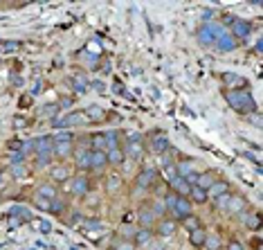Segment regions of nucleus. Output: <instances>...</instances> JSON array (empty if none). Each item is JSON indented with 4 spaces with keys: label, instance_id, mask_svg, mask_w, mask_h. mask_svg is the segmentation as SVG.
I'll use <instances>...</instances> for the list:
<instances>
[{
    "label": "nucleus",
    "instance_id": "nucleus-1",
    "mask_svg": "<svg viewBox=\"0 0 263 250\" xmlns=\"http://www.w3.org/2000/svg\"><path fill=\"white\" fill-rule=\"evenodd\" d=\"M160 181H162V174H160L158 167L142 163V165L135 169L133 178H130V183H128V192L148 194V192H153V187L158 185Z\"/></svg>",
    "mask_w": 263,
    "mask_h": 250
},
{
    "label": "nucleus",
    "instance_id": "nucleus-2",
    "mask_svg": "<svg viewBox=\"0 0 263 250\" xmlns=\"http://www.w3.org/2000/svg\"><path fill=\"white\" fill-rule=\"evenodd\" d=\"M220 95H223L225 104L230 106L234 113H238L241 117L250 115V113H254V111H259L256 99H254V95H252L250 88L248 91H223V88H220Z\"/></svg>",
    "mask_w": 263,
    "mask_h": 250
},
{
    "label": "nucleus",
    "instance_id": "nucleus-3",
    "mask_svg": "<svg viewBox=\"0 0 263 250\" xmlns=\"http://www.w3.org/2000/svg\"><path fill=\"white\" fill-rule=\"evenodd\" d=\"M122 149H124V153H126V160H128V163L142 165V160H144V156H146L144 133H140V131H124Z\"/></svg>",
    "mask_w": 263,
    "mask_h": 250
},
{
    "label": "nucleus",
    "instance_id": "nucleus-4",
    "mask_svg": "<svg viewBox=\"0 0 263 250\" xmlns=\"http://www.w3.org/2000/svg\"><path fill=\"white\" fill-rule=\"evenodd\" d=\"M88 117L83 109H74V111H68L63 113V115L54 117V120H50V127L57 129V131H74V129H86L88 127Z\"/></svg>",
    "mask_w": 263,
    "mask_h": 250
},
{
    "label": "nucleus",
    "instance_id": "nucleus-5",
    "mask_svg": "<svg viewBox=\"0 0 263 250\" xmlns=\"http://www.w3.org/2000/svg\"><path fill=\"white\" fill-rule=\"evenodd\" d=\"M144 149L146 153H151V156H164L166 151L171 149V140L169 135H166V131L162 129H151L148 133H144Z\"/></svg>",
    "mask_w": 263,
    "mask_h": 250
},
{
    "label": "nucleus",
    "instance_id": "nucleus-6",
    "mask_svg": "<svg viewBox=\"0 0 263 250\" xmlns=\"http://www.w3.org/2000/svg\"><path fill=\"white\" fill-rule=\"evenodd\" d=\"M68 199L70 201H81L83 196L95 192V178L90 174H72L68 185Z\"/></svg>",
    "mask_w": 263,
    "mask_h": 250
},
{
    "label": "nucleus",
    "instance_id": "nucleus-7",
    "mask_svg": "<svg viewBox=\"0 0 263 250\" xmlns=\"http://www.w3.org/2000/svg\"><path fill=\"white\" fill-rule=\"evenodd\" d=\"M227 29L220 25L218 21H212V23H200L198 29H196V41L202 45V47H214V43L218 41V37Z\"/></svg>",
    "mask_w": 263,
    "mask_h": 250
},
{
    "label": "nucleus",
    "instance_id": "nucleus-8",
    "mask_svg": "<svg viewBox=\"0 0 263 250\" xmlns=\"http://www.w3.org/2000/svg\"><path fill=\"white\" fill-rule=\"evenodd\" d=\"M72 165L70 163H52L45 171V181H50L52 185H57L59 189H63L72 178Z\"/></svg>",
    "mask_w": 263,
    "mask_h": 250
},
{
    "label": "nucleus",
    "instance_id": "nucleus-9",
    "mask_svg": "<svg viewBox=\"0 0 263 250\" xmlns=\"http://www.w3.org/2000/svg\"><path fill=\"white\" fill-rule=\"evenodd\" d=\"M101 181H104V194L110 196V199L122 196V194H128V181L122 176V171L110 169L108 174L101 178Z\"/></svg>",
    "mask_w": 263,
    "mask_h": 250
},
{
    "label": "nucleus",
    "instance_id": "nucleus-10",
    "mask_svg": "<svg viewBox=\"0 0 263 250\" xmlns=\"http://www.w3.org/2000/svg\"><path fill=\"white\" fill-rule=\"evenodd\" d=\"M90 160H92L90 149L74 145V153H72V160H70L74 174H90Z\"/></svg>",
    "mask_w": 263,
    "mask_h": 250
},
{
    "label": "nucleus",
    "instance_id": "nucleus-11",
    "mask_svg": "<svg viewBox=\"0 0 263 250\" xmlns=\"http://www.w3.org/2000/svg\"><path fill=\"white\" fill-rule=\"evenodd\" d=\"M227 32L232 34V39H234L238 45H248L254 34V25H252V21H248V19H236L234 25L227 29Z\"/></svg>",
    "mask_w": 263,
    "mask_h": 250
},
{
    "label": "nucleus",
    "instance_id": "nucleus-12",
    "mask_svg": "<svg viewBox=\"0 0 263 250\" xmlns=\"http://www.w3.org/2000/svg\"><path fill=\"white\" fill-rule=\"evenodd\" d=\"M151 230H153V235L158 237V239L164 241V239H171V237L178 235V230H180V223H178L176 219H171V217H166V214H164V217H160L158 221L153 223Z\"/></svg>",
    "mask_w": 263,
    "mask_h": 250
},
{
    "label": "nucleus",
    "instance_id": "nucleus-13",
    "mask_svg": "<svg viewBox=\"0 0 263 250\" xmlns=\"http://www.w3.org/2000/svg\"><path fill=\"white\" fill-rule=\"evenodd\" d=\"M250 207V201H248V196H243V194H238L236 189L230 194V199H227V203L223 207V212L227 214V217H238V214H243L245 210Z\"/></svg>",
    "mask_w": 263,
    "mask_h": 250
},
{
    "label": "nucleus",
    "instance_id": "nucleus-14",
    "mask_svg": "<svg viewBox=\"0 0 263 250\" xmlns=\"http://www.w3.org/2000/svg\"><path fill=\"white\" fill-rule=\"evenodd\" d=\"M218 79H220L223 91H248L250 88V81L238 73H220Z\"/></svg>",
    "mask_w": 263,
    "mask_h": 250
},
{
    "label": "nucleus",
    "instance_id": "nucleus-15",
    "mask_svg": "<svg viewBox=\"0 0 263 250\" xmlns=\"http://www.w3.org/2000/svg\"><path fill=\"white\" fill-rule=\"evenodd\" d=\"M72 153H74V140H54V149H52L54 163H70Z\"/></svg>",
    "mask_w": 263,
    "mask_h": 250
},
{
    "label": "nucleus",
    "instance_id": "nucleus-16",
    "mask_svg": "<svg viewBox=\"0 0 263 250\" xmlns=\"http://www.w3.org/2000/svg\"><path fill=\"white\" fill-rule=\"evenodd\" d=\"M137 228H153V223L158 221L155 219V214L151 210V199H146V201H142L140 205H137Z\"/></svg>",
    "mask_w": 263,
    "mask_h": 250
},
{
    "label": "nucleus",
    "instance_id": "nucleus-17",
    "mask_svg": "<svg viewBox=\"0 0 263 250\" xmlns=\"http://www.w3.org/2000/svg\"><path fill=\"white\" fill-rule=\"evenodd\" d=\"M236 221L250 232H259L261 230V214H259V210H252V207H248L243 214H238Z\"/></svg>",
    "mask_w": 263,
    "mask_h": 250
},
{
    "label": "nucleus",
    "instance_id": "nucleus-18",
    "mask_svg": "<svg viewBox=\"0 0 263 250\" xmlns=\"http://www.w3.org/2000/svg\"><path fill=\"white\" fill-rule=\"evenodd\" d=\"M52 149H54V138H52V133H43V135H36V138H34V156H52Z\"/></svg>",
    "mask_w": 263,
    "mask_h": 250
},
{
    "label": "nucleus",
    "instance_id": "nucleus-19",
    "mask_svg": "<svg viewBox=\"0 0 263 250\" xmlns=\"http://www.w3.org/2000/svg\"><path fill=\"white\" fill-rule=\"evenodd\" d=\"M68 83H70V88L79 95H86L90 91V77L86 75V70H77V73L68 79Z\"/></svg>",
    "mask_w": 263,
    "mask_h": 250
},
{
    "label": "nucleus",
    "instance_id": "nucleus-20",
    "mask_svg": "<svg viewBox=\"0 0 263 250\" xmlns=\"http://www.w3.org/2000/svg\"><path fill=\"white\" fill-rule=\"evenodd\" d=\"M189 214H194V203H191L187 196H178V203H176V207H173V212L169 214V217L180 223L182 219L189 217Z\"/></svg>",
    "mask_w": 263,
    "mask_h": 250
},
{
    "label": "nucleus",
    "instance_id": "nucleus-21",
    "mask_svg": "<svg viewBox=\"0 0 263 250\" xmlns=\"http://www.w3.org/2000/svg\"><path fill=\"white\" fill-rule=\"evenodd\" d=\"M230 192H234V185H232L230 181H225V178L220 176L218 181L207 189V199H209V201H216V199H220V196H225V194H230Z\"/></svg>",
    "mask_w": 263,
    "mask_h": 250
},
{
    "label": "nucleus",
    "instance_id": "nucleus-22",
    "mask_svg": "<svg viewBox=\"0 0 263 250\" xmlns=\"http://www.w3.org/2000/svg\"><path fill=\"white\" fill-rule=\"evenodd\" d=\"M32 192H34V194H39V196H45L47 201H54L57 196H61V194H63L57 185H52V183H50V181H45V178H41V181L36 183V187H34Z\"/></svg>",
    "mask_w": 263,
    "mask_h": 250
},
{
    "label": "nucleus",
    "instance_id": "nucleus-23",
    "mask_svg": "<svg viewBox=\"0 0 263 250\" xmlns=\"http://www.w3.org/2000/svg\"><path fill=\"white\" fill-rule=\"evenodd\" d=\"M106 158H108V167L110 169H115V171H122L124 167H126V153H124V149L122 147H117V149H108L106 151Z\"/></svg>",
    "mask_w": 263,
    "mask_h": 250
},
{
    "label": "nucleus",
    "instance_id": "nucleus-24",
    "mask_svg": "<svg viewBox=\"0 0 263 250\" xmlns=\"http://www.w3.org/2000/svg\"><path fill=\"white\" fill-rule=\"evenodd\" d=\"M238 47H241V45H238L236 41L232 39V34H230V32H223V34L218 37L216 43H214L212 50L220 52V55H227V52H234V50H238Z\"/></svg>",
    "mask_w": 263,
    "mask_h": 250
},
{
    "label": "nucleus",
    "instance_id": "nucleus-25",
    "mask_svg": "<svg viewBox=\"0 0 263 250\" xmlns=\"http://www.w3.org/2000/svg\"><path fill=\"white\" fill-rule=\"evenodd\" d=\"M5 169H7V178H11L14 183H21V181H25L27 176L34 174L32 167H29V163H25V165H11V167H5Z\"/></svg>",
    "mask_w": 263,
    "mask_h": 250
},
{
    "label": "nucleus",
    "instance_id": "nucleus-26",
    "mask_svg": "<svg viewBox=\"0 0 263 250\" xmlns=\"http://www.w3.org/2000/svg\"><path fill=\"white\" fill-rule=\"evenodd\" d=\"M83 113H86V117H88V122L90 124H101L108 117V111L104 109V106H99V104H88L86 109H83Z\"/></svg>",
    "mask_w": 263,
    "mask_h": 250
},
{
    "label": "nucleus",
    "instance_id": "nucleus-27",
    "mask_svg": "<svg viewBox=\"0 0 263 250\" xmlns=\"http://www.w3.org/2000/svg\"><path fill=\"white\" fill-rule=\"evenodd\" d=\"M220 178V171L218 169H205V171H198V178H196V185H198L200 189H207L214 185V183H216Z\"/></svg>",
    "mask_w": 263,
    "mask_h": 250
},
{
    "label": "nucleus",
    "instance_id": "nucleus-28",
    "mask_svg": "<svg viewBox=\"0 0 263 250\" xmlns=\"http://www.w3.org/2000/svg\"><path fill=\"white\" fill-rule=\"evenodd\" d=\"M153 239H155V235H153V230H151V228H135V232H133V239H130V241H133L137 248L144 250V248H146Z\"/></svg>",
    "mask_w": 263,
    "mask_h": 250
},
{
    "label": "nucleus",
    "instance_id": "nucleus-29",
    "mask_svg": "<svg viewBox=\"0 0 263 250\" xmlns=\"http://www.w3.org/2000/svg\"><path fill=\"white\" fill-rule=\"evenodd\" d=\"M68 210H70V199L61 194V196H57L54 201H50V210H47V212H50L52 217H59V219H61Z\"/></svg>",
    "mask_w": 263,
    "mask_h": 250
},
{
    "label": "nucleus",
    "instance_id": "nucleus-30",
    "mask_svg": "<svg viewBox=\"0 0 263 250\" xmlns=\"http://www.w3.org/2000/svg\"><path fill=\"white\" fill-rule=\"evenodd\" d=\"M104 138H106V151H108V149H117V147H122V142H124V131L122 129H106Z\"/></svg>",
    "mask_w": 263,
    "mask_h": 250
},
{
    "label": "nucleus",
    "instance_id": "nucleus-31",
    "mask_svg": "<svg viewBox=\"0 0 263 250\" xmlns=\"http://www.w3.org/2000/svg\"><path fill=\"white\" fill-rule=\"evenodd\" d=\"M166 187H169L173 194H178V196H189V189H191L189 183L184 181V178H180V176L169 178V181H166Z\"/></svg>",
    "mask_w": 263,
    "mask_h": 250
},
{
    "label": "nucleus",
    "instance_id": "nucleus-32",
    "mask_svg": "<svg viewBox=\"0 0 263 250\" xmlns=\"http://www.w3.org/2000/svg\"><path fill=\"white\" fill-rule=\"evenodd\" d=\"M88 149H90V151H106L104 131H92V133H88Z\"/></svg>",
    "mask_w": 263,
    "mask_h": 250
},
{
    "label": "nucleus",
    "instance_id": "nucleus-33",
    "mask_svg": "<svg viewBox=\"0 0 263 250\" xmlns=\"http://www.w3.org/2000/svg\"><path fill=\"white\" fill-rule=\"evenodd\" d=\"M205 239H207V230H205V225L198 230H191L189 232V246L194 248V250H202L205 248Z\"/></svg>",
    "mask_w": 263,
    "mask_h": 250
},
{
    "label": "nucleus",
    "instance_id": "nucleus-34",
    "mask_svg": "<svg viewBox=\"0 0 263 250\" xmlns=\"http://www.w3.org/2000/svg\"><path fill=\"white\" fill-rule=\"evenodd\" d=\"M81 228H83V232H104L106 223L101 221V219H95V217H83Z\"/></svg>",
    "mask_w": 263,
    "mask_h": 250
},
{
    "label": "nucleus",
    "instance_id": "nucleus-35",
    "mask_svg": "<svg viewBox=\"0 0 263 250\" xmlns=\"http://www.w3.org/2000/svg\"><path fill=\"white\" fill-rule=\"evenodd\" d=\"M23 50V41H11V39H0V55H16Z\"/></svg>",
    "mask_w": 263,
    "mask_h": 250
},
{
    "label": "nucleus",
    "instance_id": "nucleus-36",
    "mask_svg": "<svg viewBox=\"0 0 263 250\" xmlns=\"http://www.w3.org/2000/svg\"><path fill=\"white\" fill-rule=\"evenodd\" d=\"M187 199L191 201L194 205H205V203H209V199H207V192L205 189H200L198 185H191V189H189V196Z\"/></svg>",
    "mask_w": 263,
    "mask_h": 250
},
{
    "label": "nucleus",
    "instance_id": "nucleus-37",
    "mask_svg": "<svg viewBox=\"0 0 263 250\" xmlns=\"http://www.w3.org/2000/svg\"><path fill=\"white\" fill-rule=\"evenodd\" d=\"M223 246H225V241H223V237H220V232H212V235L207 232L205 248L202 250H223Z\"/></svg>",
    "mask_w": 263,
    "mask_h": 250
},
{
    "label": "nucleus",
    "instance_id": "nucleus-38",
    "mask_svg": "<svg viewBox=\"0 0 263 250\" xmlns=\"http://www.w3.org/2000/svg\"><path fill=\"white\" fill-rule=\"evenodd\" d=\"M54 163L52 156H32V171H47V167Z\"/></svg>",
    "mask_w": 263,
    "mask_h": 250
},
{
    "label": "nucleus",
    "instance_id": "nucleus-39",
    "mask_svg": "<svg viewBox=\"0 0 263 250\" xmlns=\"http://www.w3.org/2000/svg\"><path fill=\"white\" fill-rule=\"evenodd\" d=\"M180 228H182V230H187V232L198 230V228H202V219L194 212V214H189L187 219H182V221H180Z\"/></svg>",
    "mask_w": 263,
    "mask_h": 250
},
{
    "label": "nucleus",
    "instance_id": "nucleus-40",
    "mask_svg": "<svg viewBox=\"0 0 263 250\" xmlns=\"http://www.w3.org/2000/svg\"><path fill=\"white\" fill-rule=\"evenodd\" d=\"M61 221L68 223V225H77V223L83 221V212L77 210V207H70L68 214H63V217H61Z\"/></svg>",
    "mask_w": 263,
    "mask_h": 250
},
{
    "label": "nucleus",
    "instance_id": "nucleus-41",
    "mask_svg": "<svg viewBox=\"0 0 263 250\" xmlns=\"http://www.w3.org/2000/svg\"><path fill=\"white\" fill-rule=\"evenodd\" d=\"M41 115H45V117H50V120H54V117L61 115V106H59V102H52V104H43L41 106Z\"/></svg>",
    "mask_w": 263,
    "mask_h": 250
},
{
    "label": "nucleus",
    "instance_id": "nucleus-42",
    "mask_svg": "<svg viewBox=\"0 0 263 250\" xmlns=\"http://www.w3.org/2000/svg\"><path fill=\"white\" fill-rule=\"evenodd\" d=\"M5 163H7V167H11V165H25V163H29V160L23 156L21 151H7V156H5Z\"/></svg>",
    "mask_w": 263,
    "mask_h": 250
},
{
    "label": "nucleus",
    "instance_id": "nucleus-43",
    "mask_svg": "<svg viewBox=\"0 0 263 250\" xmlns=\"http://www.w3.org/2000/svg\"><path fill=\"white\" fill-rule=\"evenodd\" d=\"M29 201H32V207H36L39 212H47V210H50V201H47L45 196H39V194L32 192V199H29Z\"/></svg>",
    "mask_w": 263,
    "mask_h": 250
},
{
    "label": "nucleus",
    "instance_id": "nucleus-44",
    "mask_svg": "<svg viewBox=\"0 0 263 250\" xmlns=\"http://www.w3.org/2000/svg\"><path fill=\"white\" fill-rule=\"evenodd\" d=\"M137 225H128V223H122L117 228V235H119V239H133V232H135Z\"/></svg>",
    "mask_w": 263,
    "mask_h": 250
},
{
    "label": "nucleus",
    "instance_id": "nucleus-45",
    "mask_svg": "<svg viewBox=\"0 0 263 250\" xmlns=\"http://www.w3.org/2000/svg\"><path fill=\"white\" fill-rule=\"evenodd\" d=\"M21 153L25 156L27 160L34 156V138H29V140H23V147H21Z\"/></svg>",
    "mask_w": 263,
    "mask_h": 250
},
{
    "label": "nucleus",
    "instance_id": "nucleus-46",
    "mask_svg": "<svg viewBox=\"0 0 263 250\" xmlns=\"http://www.w3.org/2000/svg\"><path fill=\"white\" fill-rule=\"evenodd\" d=\"M238 19V16H234V14H230V11H223V14H220V25H223L225 29H230L232 25H234V21Z\"/></svg>",
    "mask_w": 263,
    "mask_h": 250
},
{
    "label": "nucleus",
    "instance_id": "nucleus-47",
    "mask_svg": "<svg viewBox=\"0 0 263 250\" xmlns=\"http://www.w3.org/2000/svg\"><path fill=\"white\" fill-rule=\"evenodd\" d=\"M112 250H137V246L130 239H117L115 246H112Z\"/></svg>",
    "mask_w": 263,
    "mask_h": 250
},
{
    "label": "nucleus",
    "instance_id": "nucleus-48",
    "mask_svg": "<svg viewBox=\"0 0 263 250\" xmlns=\"http://www.w3.org/2000/svg\"><path fill=\"white\" fill-rule=\"evenodd\" d=\"M245 122L254 129H261V113L254 111V113H250V115H245Z\"/></svg>",
    "mask_w": 263,
    "mask_h": 250
},
{
    "label": "nucleus",
    "instance_id": "nucleus-49",
    "mask_svg": "<svg viewBox=\"0 0 263 250\" xmlns=\"http://www.w3.org/2000/svg\"><path fill=\"white\" fill-rule=\"evenodd\" d=\"M223 250H248V246H245L243 241H238V239H230L223 246Z\"/></svg>",
    "mask_w": 263,
    "mask_h": 250
},
{
    "label": "nucleus",
    "instance_id": "nucleus-50",
    "mask_svg": "<svg viewBox=\"0 0 263 250\" xmlns=\"http://www.w3.org/2000/svg\"><path fill=\"white\" fill-rule=\"evenodd\" d=\"M21 147H23L21 138H9L7 140V151H21Z\"/></svg>",
    "mask_w": 263,
    "mask_h": 250
},
{
    "label": "nucleus",
    "instance_id": "nucleus-51",
    "mask_svg": "<svg viewBox=\"0 0 263 250\" xmlns=\"http://www.w3.org/2000/svg\"><path fill=\"white\" fill-rule=\"evenodd\" d=\"M216 21V9H202V23H212Z\"/></svg>",
    "mask_w": 263,
    "mask_h": 250
},
{
    "label": "nucleus",
    "instance_id": "nucleus-52",
    "mask_svg": "<svg viewBox=\"0 0 263 250\" xmlns=\"http://www.w3.org/2000/svg\"><path fill=\"white\" fill-rule=\"evenodd\" d=\"M166 246H164V241L162 239H158V237H155V239L151 241V243H148V246L144 248V250H164Z\"/></svg>",
    "mask_w": 263,
    "mask_h": 250
},
{
    "label": "nucleus",
    "instance_id": "nucleus-53",
    "mask_svg": "<svg viewBox=\"0 0 263 250\" xmlns=\"http://www.w3.org/2000/svg\"><path fill=\"white\" fill-rule=\"evenodd\" d=\"M90 88H92V91L95 93H106V83L104 81H101V79H95V81H90Z\"/></svg>",
    "mask_w": 263,
    "mask_h": 250
},
{
    "label": "nucleus",
    "instance_id": "nucleus-54",
    "mask_svg": "<svg viewBox=\"0 0 263 250\" xmlns=\"http://www.w3.org/2000/svg\"><path fill=\"white\" fill-rule=\"evenodd\" d=\"M9 83H11V86H16V88H21L25 81H23V77H21L18 73H11V75H9Z\"/></svg>",
    "mask_w": 263,
    "mask_h": 250
},
{
    "label": "nucleus",
    "instance_id": "nucleus-55",
    "mask_svg": "<svg viewBox=\"0 0 263 250\" xmlns=\"http://www.w3.org/2000/svg\"><path fill=\"white\" fill-rule=\"evenodd\" d=\"M11 127H14V131H21V129H27V127H29V122L25 120V117H16Z\"/></svg>",
    "mask_w": 263,
    "mask_h": 250
},
{
    "label": "nucleus",
    "instance_id": "nucleus-56",
    "mask_svg": "<svg viewBox=\"0 0 263 250\" xmlns=\"http://www.w3.org/2000/svg\"><path fill=\"white\" fill-rule=\"evenodd\" d=\"M5 183H7V169H5V167L0 165V189L5 187Z\"/></svg>",
    "mask_w": 263,
    "mask_h": 250
},
{
    "label": "nucleus",
    "instance_id": "nucleus-57",
    "mask_svg": "<svg viewBox=\"0 0 263 250\" xmlns=\"http://www.w3.org/2000/svg\"><path fill=\"white\" fill-rule=\"evenodd\" d=\"M52 230V225L47 223V221H41V232H50Z\"/></svg>",
    "mask_w": 263,
    "mask_h": 250
},
{
    "label": "nucleus",
    "instance_id": "nucleus-58",
    "mask_svg": "<svg viewBox=\"0 0 263 250\" xmlns=\"http://www.w3.org/2000/svg\"><path fill=\"white\" fill-rule=\"evenodd\" d=\"M137 250H142V248H137Z\"/></svg>",
    "mask_w": 263,
    "mask_h": 250
}]
</instances>
